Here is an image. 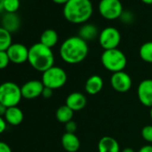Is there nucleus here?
<instances>
[{"instance_id": "1", "label": "nucleus", "mask_w": 152, "mask_h": 152, "mask_svg": "<svg viewBox=\"0 0 152 152\" xmlns=\"http://www.w3.org/2000/svg\"><path fill=\"white\" fill-rule=\"evenodd\" d=\"M59 55L61 59L66 64H80L84 61L89 55L88 42L79 36L69 37L61 44Z\"/></svg>"}, {"instance_id": "2", "label": "nucleus", "mask_w": 152, "mask_h": 152, "mask_svg": "<svg viewBox=\"0 0 152 152\" xmlns=\"http://www.w3.org/2000/svg\"><path fill=\"white\" fill-rule=\"evenodd\" d=\"M93 13L91 0H69L64 6V18L74 24H83L88 22Z\"/></svg>"}, {"instance_id": "3", "label": "nucleus", "mask_w": 152, "mask_h": 152, "mask_svg": "<svg viewBox=\"0 0 152 152\" xmlns=\"http://www.w3.org/2000/svg\"><path fill=\"white\" fill-rule=\"evenodd\" d=\"M28 62L34 70L44 72L54 66L55 56L51 48L38 42L29 48Z\"/></svg>"}, {"instance_id": "4", "label": "nucleus", "mask_w": 152, "mask_h": 152, "mask_svg": "<svg viewBox=\"0 0 152 152\" xmlns=\"http://www.w3.org/2000/svg\"><path fill=\"white\" fill-rule=\"evenodd\" d=\"M100 61L103 67L113 73L124 71L127 64V58L124 53L118 48L104 50L100 56Z\"/></svg>"}, {"instance_id": "5", "label": "nucleus", "mask_w": 152, "mask_h": 152, "mask_svg": "<svg viewBox=\"0 0 152 152\" xmlns=\"http://www.w3.org/2000/svg\"><path fill=\"white\" fill-rule=\"evenodd\" d=\"M41 82L44 87L53 91L61 89L67 82V73L63 68L54 65L42 72Z\"/></svg>"}, {"instance_id": "6", "label": "nucleus", "mask_w": 152, "mask_h": 152, "mask_svg": "<svg viewBox=\"0 0 152 152\" xmlns=\"http://www.w3.org/2000/svg\"><path fill=\"white\" fill-rule=\"evenodd\" d=\"M23 99L21 87L13 82H6L0 84V103L7 108L17 107Z\"/></svg>"}, {"instance_id": "7", "label": "nucleus", "mask_w": 152, "mask_h": 152, "mask_svg": "<svg viewBox=\"0 0 152 152\" xmlns=\"http://www.w3.org/2000/svg\"><path fill=\"white\" fill-rule=\"evenodd\" d=\"M99 12L104 19L113 21L121 17L124 9L120 0H100Z\"/></svg>"}, {"instance_id": "8", "label": "nucleus", "mask_w": 152, "mask_h": 152, "mask_svg": "<svg viewBox=\"0 0 152 152\" xmlns=\"http://www.w3.org/2000/svg\"><path fill=\"white\" fill-rule=\"evenodd\" d=\"M99 42L104 50L117 48L121 42V34L115 27H107L99 32Z\"/></svg>"}, {"instance_id": "9", "label": "nucleus", "mask_w": 152, "mask_h": 152, "mask_svg": "<svg viewBox=\"0 0 152 152\" xmlns=\"http://www.w3.org/2000/svg\"><path fill=\"white\" fill-rule=\"evenodd\" d=\"M110 84L114 91L119 93H124L131 90L132 86V80L126 72L122 71L112 73Z\"/></svg>"}, {"instance_id": "10", "label": "nucleus", "mask_w": 152, "mask_h": 152, "mask_svg": "<svg viewBox=\"0 0 152 152\" xmlns=\"http://www.w3.org/2000/svg\"><path fill=\"white\" fill-rule=\"evenodd\" d=\"M10 62L15 64H22L28 62L29 48L22 43H13L7 50Z\"/></svg>"}, {"instance_id": "11", "label": "nucleus", "mask_w": 152, "mask_h": 152, "mask_svg": "<svg viewBox=\"0 0 152 152\" xmlns=\"http://www.w3.org/2000/svg\"><path fill=\"white\" fill-rule=\"evenodd\" d=\"M43 90L44 85L42 82L39 80L28 81L23 86H21L22 96L26 99H33L41 96Z\"/></svg>"}, {"instance_id": "12", "label": "nucleus", "mask_w": 152, "mask_h": 152, "mask_svg": "<svg viewBox=\"0 0 152 152\" xmlns=\"http://www.w3.org/2000/svg\"><path fill=\"white\" fill-rule=\"evenodd\" d=\"M139 101L145 107H152V79H146L140 83L137 88Z\"/></svg>"}, {"instance_id": "13", "label": "nucleus", "mask_w": 152, "mask_h": 152, "mask_svg": "<svg viewBox=\"0 0 152 152\" xmlns=\"http://www.w3.org/2000/svg\"><path fill=\"white\" fill-rule=\"evenodd\" d=\"M65 105L69 108H71L73 112L81 111L87 105V98L82 92L79 91L72 92L67 96L65 99Z\"/></svg>"}, {"instance_id": "14", "label": "nucleus", "mask_w": 152, "mask_h": 152, "mask_svg": "<svg viewBox=\"0 0 152 152\" xmlns=\"http://www.w3.org/2000/svg\"><path fill=\"white\" fill-rule=\"evenodd\" d=\"M61 144L67 152H77L81 148L80 139L75 133L64 132L61 139Z\"/></svg>"}, {"instance_id": "15", "label": "nucleus", "mask_w": 152, "mask_h": 152, "mask_svg": "<svg viewBox=\"0 0 152 152\" xmlns=\"http://www.w3.org/2000/svg\"><path fill=\"white\" fill-rule=\"evenodd\" d=\"M104 87V81L101 76L94 74L89 77L85 83V91L89 95H97L99 94Z\"/></svg>"}, {"instance_id": "16", "label": "nucleus", "mask_w": 152, "mask_h": 152, "mask_svg": "<svg viewBox=\"0 0 152 152\" xmlns=\"http://www.w3.org/2000/svg\"><path fill=\"white\" fill-rule=\"evenodd\" d=\"M99 152H120V145L118 141L111 136L102 137L98 143Z\"/></svg>"}, {"instance_id": "17", "label": "nucleus", "mask_w": 152, "mask_h": 152, "mask_svg": "<svg viewBox=\"0 0 152 152\" xmlns=\"http://www.w3.org/2000/svg\"><path fill=\"white\" fill-rule=\"evenodd\" d=\"M21 25L20 17L15 13H6L1 20V27L8 31L10 33L16 31Z\"/></svg>"}, {"instance_id": "18", "label": "nucleus", "mask_w": 152, "mask_h": 152, "mask_svg": "<svg viewBox=\"0 0 152 152\" xmlns=\"http://www.w3.org/2000/svg\"><path fill=\"white\" fill-rule=\"evenodd\" d=\"M4 118L8 124L16 126L21 124L23 121V112L18 107H8Z\"/></svg>"}, {"instance_id": "19", "label": "nucleus", "mask_w": 152, "mask_h": 152, "mask_svg": "<svg viewBox=\"0 0 152 152\" xmlns=\"http://www.w3.org/2000/svg\"><path fill=\"white\" fill-rule=\"evenodd\" d=\"M99 33L98 28L92 23H84L79 30L78 36L85 40L86 42L91 41L97 37H99Z\"/></svg>"}, {"instance_id": "20", "label": "nucleus", "mask_w": 152, "mask_h": 152, "mask_svg": "<svg viewBox=\"0 0 152 152\" xmlns=\"http://www.w3.org/2000/svg\"><path fill=\"white\" fill-rule=\"evenodd\" d=\"M39 42L44 46L52 48L58 42V34L55 30L48 29L41 33Z\"/></svg>"}, {"instance_id": "21", "label": "nucleus", "mask_w": 152, "mask_h": 152, "mask_svg": "<svg viewBox=\"0 0 152 152\" xmlns=\"http://www.w3.org/2000/svg\"><path fill=\"white\" fill-rule=\"evenodd\" d=\"M73 114H74V112L64 104L57 108V110L56 112V118L58 122L65 124L66 123L72 120Z\"/></svg>"}, {"instance_id": "22", "label": "nucleus", "mask_w": 152, "mask_h": 152, "mask_svg": "<svg viewBox=\"0 0 152 152\" xmlns=\"http://www.w3.org/2000/svg\"><path fill=\"white\" fill-rule=\"evenodd\" d=\"M140 57L148 64H152V41L143 43L139 50Z\"/></svg>"}, {"instance_id": "23", "label": "nucleus", "mask_w": 152, "mask_h": 152, "mask_svg": "<svg viewBox=\"0 0 152 152\" xmlns=\"http://www.w3.org/2000/svg\"><path fill=\"white\" fill-rule=\"evenodd\" d=\"M12 44V33L0 26V51H7Z\"/></svg>"}, {"instance_id": "24", "label": "nucleus", "mask_w": 152, "mask_h": 152, "mask_svg": "<svg viewBox=\"0 0 152 152\" xmlns=\"http://www.w3.org/2000/svg\"><path fill=\"white\" fill-rule=\"evenodd\" d=\"M20 8V0H5L4 10L7 13H16Z\"/></svg>"}, {"instance_id": "25", "label": "nucleus", "mask_w": 152, "mask_h": 152, "mask_svg": "<svg viewBox=\"0 0 152 152\" xmlns=\"http://www.w3.org/2000/svg\"><path fill=\"white\" fill-rule=\"evenodd\" d=\"M140 134H141L142 139H143L146 142H148V143H149V144L152 143V125H151V124L145 125V126L141 129Z\"/></svg>"}, {"instance_id": "26", "label": "nucleus", "mask_w": 152, "mask_h": 152, "mask_svg": "<svg viewBox=\"0 0 152 152\" xmlns=\"http://www.w3.org/2000/svg\"><path fill=\"white\" fill-rule=\"evenodd\" d=\"M10 59L7 51H0V70H3L8 66Z\"/></svg>"}, {"instance_id": "27", "label": "nucleus", "mask_w": 152, "mask_h": 152, "mask_svg": "<svg viewBox=\"0 0 152 152\" xmlns=\"http://www.w3.org/2000/svg\"><path fill=\"white\" fill-rule=\"evenodd\" d=\"M76 130H77V124H76L73 120L65 124V132L75 133Z\"/></svg>"}, {"instance_id": "28", "label": "nucleus", "mask_w": 152, "mask_h": 152, "mask_svg": "<svg viewBox=\"0 0 152 152\" xmlns=\"http://www.w3.org/2000/svg\"><path fill=\"white\" fill-rule=\"evenodd\" d=\"M0 152H12V149L7 142L0 140Z\"/></svg>"}, {"instance_id": "29", "label": "nucleus", "mask_w": 152, "mask_h": 152, "mask_svg": "<svg viewBox=\"0 0 152 152\" xmlns=\"http://www.w3.org/2000/svg\"><path fill=\"white\" fill-rule=\"evenodd\" d=\"M53 95V90L49 89V88H47V87H44V90L42 91V97L45 98V99H50Z\"/></svg>"}, {"instance_id": "30", "label": "nucleus", "mask_w": 152, "mask_h": 152, "mask_svg": "<svg viewBox=\"0 0 152 152\" xmlns=\"http://www.w3.org/2000/svg\"><path fill=\"white\" fill-rule=\"evenodd\" d=\"M7 123L6 122L5 118L2 117V116H0V134L3 133V132L6 131V129H7Z\"/></svg>"}, {"instance_id": "31", "label": "nucleus", "mask_w": 152, "mask_h": 152, "mask_svg": "<svg viewBox=\"0 0 152 152\" xmlns=\"http://www.w3.org/2000/svg\"><path fill=\"white\" fill-rule=\"evenodd\" d=\"M138 152H152V145L151 144H146L142 146Z\"/></svg>"}, {"instance_id": "32", "label": "nucleus", "mask_w": 152, "mask_h": 152, "mask_svg": "<svg viewBox=\"0 0 152 152\" xmlns=\"http://www.w3.org/2000/svg\"><path fill=\"white\" fill-rule=\"evenodd\" d=\"M7 110V107L5 105H3V104L0 103V116L4 117V116H5V115H6Z\"/></svg>"}, {"instance_id": "33", "label": "nucleus", "mask_w": 152, "mask_h": 152, "mask_svg": "<svg viewBox=\"0 0 152 152\" xmlns=\"http://www.w3.org/2000/svg\"><path fill=\"white\" fill-rule=\"evenodd\" d=\"M52 1L56 4H58V5H65L69 0H52Z\"/></svg>"}, {"instance_id": "34", "label": "nucleus", "mask_w": 152, "mask_h": 152, "mask_svg": "<svg viewBox=\"0 0 152 152\" xmlns=\"http://www.w3.org/2000/svg\"><path fill=\"white\" fill-rule=\"evenodd\" d=\"M120 152H135V150L133 148H124Z\"/></svg>"}, {"instance_id": "35", "label": "nucleus", "mask_w": 152, "mask_h": 152, "mask_svg": "<svg viewBox=\"0 0 152 152\" xmlns=\"http://www.w3.org/2000/svg\"><path fill=\"white\" fill-rule=\"evenodd\" d=\"M4 1L5 0H0V13L4 10Z\"/></svg>"}, {"instance_id": "36", "label": "nucleus", "mask_w": 152, "mask_h": 152, "mask_svg": "<svg viewBox=\"0 0 152 152\" xmlns=\"http://www.w3.org/2000/svg\"><path fill=\"white\" fill-rule=\"evenodd\" d=\"M140 1L146 5H152V0H140Z\"/></svg>"}, {"instance_id": "37", "label": "nucleus", "mask_w": 152, "mask_h": 152, "mask_svg": "<svg viewBox=\"0 0 152 152\" xmlns=\"http://www.w3.org/2000/svg\"><path fill=\"white\" fill-rule=\"evenodd\" d=\"M149 115H150V119L152 121V107H150V111H149Z\"/></svg>"}]
</instances>
